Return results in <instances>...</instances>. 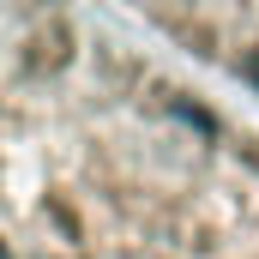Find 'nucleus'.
<instances>
[{"mask_svg":"<svg viewBox=\"0 0 259 259\" xmlns=\"http://www.w3.org/2000/svg\"><path fill=\"white\" fill-rule=\"evenodd\" d=\"M0 259H259V127L127 18L0 6Z\"/></svg>","mask_w":259,"mask_h":259,"instance_id":"f257e3e1","label":"nucleus"},{"mask_svg":"<svg viewBox=\"0 0 259 259\" xmlns=\"http://www.w3.org/2000/svg\"><path fill=\"white\" fill-rule=\"evenodd\" d=\"M121 18L181 66L259 97V6H127Z\"/></svg>","mask_w":259,"mask_h":259,"instance_id":"f03ea898","label":"nucleus"}]
</instances>
